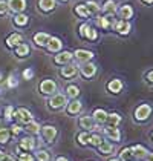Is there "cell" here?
Wrapping results in <instances>:
<instances>
[{
    "instance_id": "7dc6e473",
    "label": "cell",
    "mask_w": 153,
    "mask_h": 161,
    "mask_svg": "<svg viewBox=\"0 0 153 161\" xmlns=\"http://www.w3.org/2000/svg\"><path fill=\"white\" fill-rule=\"evenodd\" d=\"M147 78H149V81H152V83H153V71L147 74Z\"/></svg>"
},
{
    "instance_id": "60d3db41",
    "label": "cell",
    "mask_w": 153,
    "mask_h": 161,
    "mask_svg": "<svg viewBox=\"0 0 153 161\" xmlns=\"http://www.w3.org/2000/svg\"><path fill=\"white\" fill-rule=\"evenodd\" d=\"M6 11H8V3L3 2V0H0V15L6 14Z\"/></svg>"
},
{
    "instance_id": "ee69618b",
    "label": "cell",
    "mask_w": 153,
    "mask_h": 161,
    "mask_svg": "<svg viewBox=\"0 0 153 161\" xmlns=\"http://www.w3.org/2000/svg\"><path fill=\"white\" fill-rule=\"evenodd\" d=\"M8 86L9 87L17 86V80H15V77H14V75H9V77H8Z\"/></svg>"
},
{
    "instance_id": "5b68a950",
    "label": "cell",
    "mask_w": 153,
    "mask_h": 161,
    "mask_svg": "<svg viewBox=\"0 0 153 161\" xmlns=\"http://www.w3.org/2000/svg\"><path fill=\"white\" fill-rule=\"evenodd\" d=\"M150 112H152V108L149 104H141L135 111V117H136V120H145L150 115Z\"/></svg>"
},
{
    "instance_id": "f35d334b",
    "label": "cell",
    "mask_w": 153,
    "mask_h": 161,
    "mask_svg": "<svg viewBox=\"0 0 153 161\" xmlns=\"http://www.w3.org/2000/svg\"><path fill=\"white\" fill-rule=\"evenodd\" d=\"M13 115H14L13 106H8V108L5 109V118H6V120H11V118H13Z\"/></svg>"
},
{
    "instance_id": "52a82bcc",
    "label": "cell",
    "mask_w": 153,
    "mask_h": 161,
    "mask_svg": "<svg viewBox=\"0 0 153 161\" xmlns=\"http://www.w3.org/2000/svg\"><path fill=\"white\" fill-rule=\"evenodd\" d=\"M104 134H106V136H107L109 140H113V141H119V140H121V134H119V130L116 129V126L106 127V129H104Z\"/></svg>"
},
{
    "instance_id": "7bdbcfd3",
    "label": "cell",
    "mask_w": 153,
    "mask_h": 161,
    "mask_svg": "<svg viewBox=\"0 0 153 161\" xmlns=\"http://www.w3.org/2000/svg\"><path fill=\"white\" fill-rule=\"evenodd\" d=\"M18 161H34V157L29 155V153H22L20 158H18Z\"/></svg>"
},
{
    "instance_id": "44dd1931",
    "label": "cell",
    "mask_w": 153,
    "mask_h": 161,
    "mask_svg": "<svg viewBox=\"0 0 153 161\" xmlns=\"http://www.w3.org/2000/svg\"><path fill=\"white\" fill-rule=\"evenodd\" d=\"M38 6L43 11H52L55 8V0H40L38 2Z\"/></svg>"
},
{
    "instance_id": "f907efd6",
    "label": "cell",
    "mask_w": 153,
    "mask_h": 161,
    "mask_svg": "<svg viewBox=\"0 0 153 161\" xmlns=\"http://www.w3.org/2000/svg\"><path fill=\"white\" fill-rule=\"evenodd\" d=\"M3 155H5V153H3V152H2V150H0V160H2V158H3Z\"/></svg>"
},
{
    "instance_id": "f1b7e54d",
    "label": "cell",
    "mask_w": 153,
    "mask_h": 161,
    "mask_svg": "<svg viewBox=\"0 0 153 161\" xmlns=\"http://www.w3.org/2000/svg\"><path fill=\"white\" fill-rule=\"evenodd\" d=\"M80 126L83 127V129H92V126H93V121H92V117H81L80 118Z\"/></svg>"
},
{
    "instance_id": "ab89813d",
    "label": "cell",
    "mask_w": 153,
    "mask_h": 161,
    "mask_svg": "<svg viewBox=\"0 0 153 161\" xmlns=\"http://www.w3.org/2000/svg\"><path fill=\"white\" fill-rule=\"evenodd\" d=\"M89 141L93 144V146H98V144L101 143V136H100V135H92Z\"/></svg>"
},
{
    "instance_id": "ba28073f",
    "label": "cell",
    "mask_w": 153,
    "mask_h": 161,
    "mask_svg": "<svg viewBox=\"0 0 153 161\" xmlns=\"http://www.w3.org/2000/svg\"><path fill=\"white\" fill-rule=\"evenodd\" d=\"M97 25L101 26L103 29H109V28H113L115 26V20L112 19V15H107V17H98Z\"/></svg>"
},
{
    "instance_id": "74e56055",
    "label": "cell",
    "mask_w": 153,
    "mask_h": 161,
    "mask_svg": "<svg viewBox=\"0 0 153 161\" xmlns=\"http://www.w3.org/2000/svg\"><path fill=\"white\" fill-rule=\"evenodd\" d=\"M89 140H90V136L87 132H83V134H80L78 135V141L81 143V144H87L89 143Z\"/></svg>"
},
{
    "instance_id": "8992f818",
    "label": "cell",
    "mask_w": 153,
    "mask_h": 161,
    "mask_svg": "<svg viewBox=\"0 0 153 161\" xmlns=\"http://www.w3.org/2000/svg\"><path fill=\"white\" fill-rule=\"evenodd\" d=\"M66 101H67V98L64 97L63 94H57V95H54V97L49 100V106L54 108V109H58V108H61V106L66 104Z\"/></svg>"
},
{
    "instance_id": "9f6ffc18",
    "label": "cell",
    "mask_w": 153,
    "mask_h": 161,
    "mask_svg": "<svg viewBox=\"0 0 153 161\" xmlns=\"http://www.w3.org/2000/svg\"><path fill=\"white\" fill-rule=\"evenodd\" d=\"M63 2H66V0H63Z\"/></svg>"
},
{
    "instance_id": "c3c4849f",
    "label": "cell",
    "mask_w": 153,
    "mask_h": 161,
    "mask_svg": "<svg viewBox=\"0 0 153 161\" xmlns=\"http://www.w3.org/2000/svg\"><path fill=\"white\" fill-rule=\"evenodd\" d=\"M147 157V161H153V153H150V155H145Z\"/></svg>"
},
{
    "instance_id": "d590c367",
    "label": "cell",
    "mask_w": 153,
    "mask_h": 161,
    "mask_svg": "<svg viewBox=\"0 0 153 161\" xmlns=\"http://www.w3.org/2000/svg\"><path fill=\"white\" fill-rule=\"evenodd\" d=\"M35 158L38 161H49V153L46 150H38L37 153H35Z\"/></svg>"
},
{
    "instance_id": "cb8c5ba5",
    "label": "cell",
    "mask_w": 153,
    "mask_h": 161,
    "mask_svg": "<svg viewBox=\"0 0 153 161\" xmlns=\"http://www.w3.org/2000/svg\"><path fill=\"white\" fill-rule=\"evenodd\" d=\"M121 87H123V83H121L119 80H112V81H109V85H107V89H109L110 92H113V94H118V92L121 91Z\"/></svg>"
},
{
    "instance_id": "f6af8a7d",
    "label": "cell",
    "mask_w": 153,
    "mask_h": 161,
    "mask_svg": "<svg viewBox=\"0 0 153 161\" xmlns=\"http://www.w3.org/2000/svg\"><path fill=\"white\" fill-rule=\"evenodd\" d=\"M11 129H13V134H14V135L20 134V130H22V127H20L18 124H13V126H11Z\"/></svg>"
},
{
    "instance_id": "816d5d0a",
    "label": "cell",
    "mask_w": 153,
    "mask_h": 161,
    "mask_svg": "<svg viewBox=\"0 0 153 161\" xmlns=\"http://www.w3.org/2000/svg\"><path fill=\"white\" fill-rule=\"evenodd\" d=\"M145 3H153V0H144Z\"/></svg>"
},
{
    "instance_id": "83f0119b",
    "label": "cell",
    "mask_w": 153,
    "mask_h": 161,
    "mask_svg": "<svg viewBox=\"0 0 153 161\" xmlns=\"http://www.w3.org/2000/svg\"><path fill=\"white\" fill-rule=\"evenodd\" d=\"M121 121V117L118 114H107V120L106 123H109V126H118Z\"/></svg>"
},
{
    "instance_id": "e575fe53",
    "label": "cell",
    "mask_w": 153,
    "mask_h": 161,
    "mask_svg": "<svg viewBox=\"0 0 153 161\" xmlns=\"http://www.w3.org/2000/svg\"><path fill=\"white\" fill-rule=\"evenodd\" d=\"M75 11H76V14H78L80 17H87V15H89L86 5H78V6L75 8Z\"/></svg>"
},
{
    "instance_id": "30bf717a",
    "label": "cell",
    "mask_w": 153,
    "mask_h": 161,
    "mask_svg": "<svg viewBox=\"0 0 153 161\" xmlns=\"http://www.w3.org/2000/svg\"><path fill=\"white\" fill-rule=\"evenodd\" d=\"M48 51H51V52H57V51L61 49V46H63V43H61V40L57 37H51L49 38V42H48Z\"/></svg>"
},
{
    "instance_id": "4316f807",
    "label": "cell",
    "mask_w": 153,
    "mask_h": 161,
    "mask_svg": "<svg viewBox=\"0 0 153 161\" xmlns=\"http://www.w3.org/2000/svg\"><path fill=\"white\" fill-rule=\"evenodd\" d=\"M28 15H25V14H22V13H18L15 17H14V23L17 26H25V25H28Z\"/></svg>"
},
{
    "instance_id": "681fc988",
    "label": "cell",
    "mask_w": 153,
    "mask_h": 161,
    "mask_svg": "<svg viewBox=\"0 0 153 161\" xmlns=\"http://www.w3.org/2000/svg\"><path fill=\"white\" fill-rule=\"evenodd\" d=\"M57 161H67V160H66V158H63V157H58V158H57Z\"/></svg>"
},
{
    "instance_id": "8d00e7d4",
    "label": "cell",
    "mask_w": 153,
    "mask_h": 161,
    "mask_svg": "<svg viewBox=\"0 0 153 161\" xmlns=\"http://www.w3.org/2000/svg\"><path fill=\"white\" fill-rule=\"evenodd\" d=\"M9 140V130L8 129H0V143H6Z\"/></svg>"
},
{
    "instance_id": "3957f363",
    "label": "cell",
    "mask_w": 153,
    "mask_h": 161,
    "mask_svg": "<svg viewBox=\"0 0 153 161\" xmlns=\"http://www.w3.org/2000/svg\"><path fill=\"white\" fill-rule=\"evenodd\" d=\"M41 134H43V138L46 140V143H52L57 136V129L54 126H45L41 127Z\"/></svg>"
},
{
    "instance_id": "ffe728a7",
    "label": "cell",
    "mask_w": 153,
    "mask_h": 161,
    "mask_svg": "<svg viewBox=\"0 0 153 161\" xmlns=\"http://www.w3.org/2000/svg\"><path fill=\"white\" fill-rule=\"evenodd\" d=\"M61 75H63V77H66V78H71V77L76 75V66H74V64L64 66L63 69H61Z\"/></svg>"
},
{
    "instance_id": "8fae6325",
    "label": "cell",
    "mask_w": 153,
    "mask_h": 161,
    "mask_svg": "<svg viewBox=\"0 0 153 161\" xmlns=\"http://www.w3.org/2000/svg\"><path fill=\"white\" fill-rule=\"evenodd\" d=\"M115 29H116L119 34L126 36V34L130 32V23H129L127 20H119V22L115 23Z\"/></svg>"
},
{
    "instance_id": "603a6c76",
    "label": "cell",
    "mask_w": 153,
    "mask_h": 161,
    "mask_svg": "<svg viewBox=\"0 0 153 161\" xmlns=\"http://www.w3.org/2000/svg\"><path fill=\"white\" fill-rule=\"evenodd\" d=\"M15 54H17L18 57H26V55L29 54V46H28L26 43L17 45V46H15Z\"/></svg>"
},
{
    "instance_id": "4fadbf2b",
    "label": "cell",
    "mask_w": 153,
    "mask_h": 161,
    "mask_svg": "<svg viewBox=\"0 0 153 161\" xmlns=\"http://www.w3.org/2000/svg\"><path fill=\"white\" fill-rule=\"evenodd\" d=\"M49 36L48 34H45V32H38V34H35L34 36V42L37 43L38 46H46L48 45V42H49Z\"/></svg>"
},
{
    "instance_id": "bcb514c9",
    "label": "cell",
    "mask_w": 153,
    "mask_h": 161,
    "mask_svg": "<svg viewBox=\"0 0 153 161\" xmlns=\"http://www.w3.org/2000/svg\"><path fill=\"white\" fill-rule=\"evenodd\" d=\"M0 161H14V158L11 157V155H3V158Z\"/></svg>"
},
{
    "instance_id": "484cf974",
    "label": "cell",
    "mask_w": 153,
    "mask_h": 161,
    "mask_svg": "<svg viewBox=\"0 0 153 161\" xmlns=\"http://www.w3.org/2000/svg\"><path fill=\"white\" fill-rule=\"evenodd\" d=\"M80 111H81V103L78 100H74V101L69 103V106H67V112L69 114H78Z\"/></svg>"
},
{
    "instance_id": "b9f144b4",
    "label": "cell",
    "mask_w": 153,
    "mask_h": 161,
    "mask_svg": "<svg viewBox=\"0 0 153 161\" xmlns=\"http://www.w3.org/2000/svg\"><path fill=\"white\" fill-rule=\"evenodd\" d=\"M32 77H34L32 69H25V71H23V78H25V80H31Z\"/></svg>"
},
{
    "instance_id": "7a4b0ae2",
    "label": "cell",
    "mask_w": 153,
    "mask_h": 161,
    "mask_svg": "<svg viewBox=\"0 0 153 161\" xmlns=\"http://www.w3.org/2000/svg\"><path fill=\"white\" fill-rule=\"evenodd\" d=\"M8 9L14 13H23L26 8V0H8Z\"/></svg>"
},
{
    "instance_id": "db71d44e",
    "label": "cell",
    "mask_w": 153,
    "mask_h": 161,
    "mask_svg": "<svg viewBox=\"0 0 153 161\" xmlns=\"http://www.w3.org/2000/svg\"><path fill=\"white\" fill-rule=\"evenodd\" d=\"M0 80H2V72H0Z\"/></svg>"
},
{
    "instance_id": "d6a6232c",
    "label": "cell",
    "mask_w": 153,
    "mask_h": 161,
    "mask_svg": "<svg viewBox=\"0 0 153 161\" xmlns=\"http://www.w3.org/2000/svg\"><path fill=\"white\" fill-rule=\"evenodd\" d=\"M66 92H67V95H69L71 98H76L78 94H80V89H78L76 86H74V85H71V86H67Z\"/></svg>"
},
{
    "instance_id": "2e32d148",
    "label": "cell",
    "mask_w": 153,
    "mask_h": 161,
    "mask_svg": "<svg viewBox=\"0 0 153 161\" xmlns=\"http://www.w3.org/2000/svg\"><path fill=\"white\" fill-rule=\"evenodd\" d=\"M20 43H22V36L20 34H11L9 37L6 38V45L9 48H14V46H17Z\"/></svg>"
},
{
    "instance_id": "7c38bea8",
    "label": "cell",
    "mask_w": 153,
    "mask_h": 161,
    "mask_svg": "<svg viewBox=\"0 0 153 161\" xmlns=\"http://www.w3.org/2000/svg\"><path fill=\"white\" fill-rule=\"evenodd\" d=\"M74 54H71L69 51H64V52H60L58 55H55V63L58 64H64V63H69L72 60Z\"/></svg>"
},
{
    "instance_id": "4dcf8cb0",
    "label": "cell",
    "mask_w": 153,
    "mask_h": 161,
    "mask_svg": "<svg viewBox=\"0 0 153 161\" xmlns=\"http://www.w3.org/2000/svg\"><path fill=\"white\" fill-rule=\"evenodd\" d=\"M26 130H28L29 134H38V132H40V126H38V123H35V121H29V123L26 124Z\"/></svg>"
},
{
    "instance_id": "7402d4cb",
    "label": "cell",
    "mask_w": 153,
    "mask_h": 161,
    "mask_svg": "<svg viewBox=\"0 0 153 161\" xmlns=\"http://www.w3.org/2000/svg\"><path fill=\"white\" fill-rule=\"evenodd\" d=\"M119 15H121V19H124V20L130 19V17L133 15V9H132V6H130V5H124V6H121V9H119Z\"/></svg>"
},
{
    "instance_id": "9c48e42d",
    "label": "cell",
    "mask_w": 153,
    "mask_h": 161,
    "mask_svg": "<svg viewBox=\"0 0 153 161\" xmlns=\"http://www.w3.org/2000/svg\"><path fill=\"white\" fill-rule=\"evenodd\" d=\"M74 55L76 57V60H80V62H83V63H87L93 57V54L90 51H84V49H76Z\"/></svg>"
},
{
    "instance_id": "6da1fadb",
    "label": "cell",
    "mask_w": 153,
    "mask_h": 161,
    "mask_svg": "<svg viewBox=\"0 0 153 161\" xmlns=\"http://www.w3.org/2000/svg\"><path fill=\"white\" fill-rule=\"evenodd\" d=\"M13 117H15V120H17L18 123H22V124H28L29 121H32V115H31V112L28 111V109H23V108L17 109V111L14 112Z\"/></svg>"
},
{
    "instance_id": "e0dca14e",
    "label": "cell",
    "mask_w": 153,
    "mask_h": 161,
    "mask_svg": "<svg viewBox=\"0 0 153 161\" xmlns=\"http://www.w3.org/2000/svg\"><path fill=\"white\" fill-rule=\"evenodd\" d=\"M98 150H100V153H103V155H109V153H112L113 146H112L109 141H101V143L98 144Z\"/></svg>"
},
{
    "instance_id": "f546056e",
    "label": "cell",
    "mask_w": 153,
    "mask_h": 161,
    "mask_svg": "<svg viewBox=\"0 0 153 161\" xmlns=\"http://www.w3.org/2000/svg\"><path fill=\"white\" fill-rule=\"evenodd\" d=\"M86 8H87V13L89 14H98L100 9H101L95 2H87V3H86Z\"/></svg>"
},
{
    "instance_id": "f5cc1de1",
    "label": "cell",
    "mask_w": 153,
    "mask_h": 161,
    "mask_svg": "<svg viewBox=\"0 0 153 161\" xmlns=\"http://www.w3.org/2000/svg\"><path fill=\"white\" fill-rule=\"evenodd\" d=\"M110 161H119V160H115V158H113V160H110Z\"/></svg>"
},
{
    "instance_id": "6f0895ef",
    "label": "cell",
    "mask_w": 153,
    "mask_h": 161,
    "mask_svg": "<svg viewBox=\"0 0 153 161\" xmlns=\"http://www.w3.org/2000/svg\"><path fill=\"white\" fill-rule=\"evenodd\" d=\"M0 92H2V91H0Z\"/></svg>"
},
{
    "instance_id": "277c9868",
    "label": "cell",
    "mask_w": 153,
    "mask_h": 161,
    "mask_svg": "<svg viewBox=\"0 0 153 161\" xmlns=\"http://www.w3.org/2000/svg\"><path fill=\"white\" fill-rule=\"evenodd\" d=\"M55 89H57V85H55V81H52V80H43V81H41V85H40V91H41V94H46V95L54 94V92H55Z\"/></svg>"
},
{
    "instance_id": "1f68e13d",
    "label": "cell",
    "mask_w": 153,
    "mask_h": 161,
    "mask_svg": "<svg viewBox=\"0 0 153 161\" xmlns=\"http://www.w3.org/2000/svg\"><path fill=\"white\" fill-rule=\"evenodd\" d=\"M97 36H98V34H97V31H95V29H92V28L87 25V28L84 29V34H83V37L89 38V40H95V38H97Z\"/></svg>"
},
{
    "instance_id": "836d02e7",
    "label": "cell",
    "mask_w": 153,
    "mask_h": 161,
    "mask_svg": "<svg viewBox=\"0 0 153 161\" xmlns=\"http://www.w3.org/2000/svg\"><path fill=\"white\" fill-rule=\"evenodd\" d=\"M119 157H121V158H123L124 161L133 160V153H132V149H123V150H121V153H119Z\"/></svg>"
},
{
    "instance_id": "d4e9b609",
    "label": "cell",
    "mask_w": 153,
    "mask_h": 161,
    "mask_svg": "<svg viewBox=\"0 0 153 161\" xmlns=\"http://www.w3.org/2000/svg\"><path fill=\"white\" fill-rule=\"evenodd\" d=\"M115 2L113 0H107L106 3H104V6H103V11L107 14V15H113L115 14Z\"/></svg>"
},
{
    "instance_id": "11a10c76",
    "label": "cell",
    "mask_w": 153,
    "mask_h": 161,
    "mask_svg": "<svg viewBox=\"0 0 153 161\" xmlns=\"http://www.w3.org/2000/svg\"><path fill=\"white\" fill-rule=\"evenodd\" d=\"M130 161H135V160H130Z\"/></svg>"
},
{
    "instance_id": "d6986e66",
    "label": "cell",
    "mask_w": 153,
    "mask_h": 161,
    "mask_svg": "<svg viewBox=\"0 0 153 161\" xmlns=\"http://www.w3.org/2000/svg\"><path fill=\"white\" fill-rule=\"evenodd\" d=\"M20 147L25 149V150H31V149H34L35 147V141H34V138H31V136L23 138V140L20 141Z\"/></svg>"
},
{
    "instance_id": "9a60e30c",
    "label": "cell",
    "mask_w": 153,
    "mask_h": 161,
    "mask_svg": "<svg viewBox=\"0 0 153 161\" xmlns=\"http://www.w3.org/2000/svg\"><path fill=\"white\" fill-rule=\"evenodd\" d=\"M97 72V66L92 64V63H86L83 68H81V74L84 77H92V75Z\"/></svg>"
},
{
    "instance_id": "ac0fdd59",
    "label": "cell",
    "mask_w": 153,
    "mask_h": 161,
    "mask_svg": "<svg viewBox=\"0 0 153 161\" xmlns=\"http://www.w3.org/2000/svg\"><path fill=\"white\" fill-rule=\"evenodd\" d=\"M93 120L100 124L106 123V120H107V112L103 111V109H97V111L93 112Z\"/></svg>"
},
{
    "instance_id": "5bb4252c",
    "label": "cell",
    "mask_w": 153,
    "mask_h": 161,
    "mask_svg": "<svg viewBox=\"0 0 153 161\" xmlns=\"http://www.w3.org/2000/svg\"><path fill=\"white\" fill-rule=\"evenodd\" d=\"M132 149V153H133V158H144L149 152H147V149L145 147H142V146H133V147H130Z\"/></svg>"
}]
</instances>
